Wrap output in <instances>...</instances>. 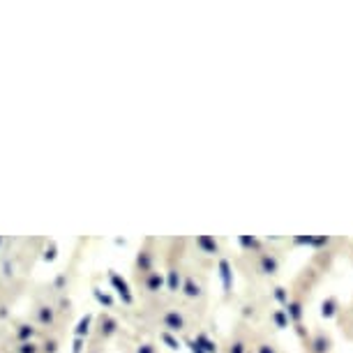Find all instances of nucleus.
<instances>
[{
  "label": "nucleus",
  "instance_id": "1a4fd4ad",
  "mask_svg": "<svg viewBox=\"0 0 353 353\" xmlns=\"http://www.w3.org/2000/svg\"><path fill=\"white\" fill-rule=\"evenodd\" d=\"M166 284H169L171 291H178V286H180V273L175 268L169 270V275H166Z\"/></svg>",
  "mask_w": 353,
  "mask_h": 353
},
{
  "label": "nucleus",
  "instance_id": "f8f14e48",
  "mask_svg": "<svg viewBox=\"0 0 353 353\" xmlns=\"http://www.w3.org/2000/svg\"><path fill=\"white\" fill-rule=\"evenodd\" d=\"M3 275H5V277H12V275H14V266H12L10 259L3 261Z\"/></svg>",
  "mask_w": 353,
  "mask_h": 353
},
{
  "label": "nucleus",
  "instance_id": "ddd939ff",
  "mask_svg": "<svg viewBox=\"0 0 353 353\" xmlns=\"http://www.w3.org/2000/svg\"><path fill=\"white\" fill-rule=\"evenodd\" d=\"M55 252H58V249H55V243H51L49 247H46V252H44V261H53L55 259Z\"/></svg>",
  "mask_w": 353,
  "mask_h": 353
},
{
  "label": "nucleus",
  "instance_id": "4468645a",
  "mask_svg": "<svg viewBox=\"0 0 353 353\" xmlns=\"http://www.w3.org/2000/svg\"><path fill=\"white\" fill-rule=\"evenodd\" d=\"M95 298L100 300V303H104L106 307H111V298H109V296H104L102 291H95Z\"/></svg>",
  "mask_w": 353,
  "mask_h": 353
},
{
  "label": "nucleus",
  "instance_id": "f257e3e1",
  "mask_svg": "<svg viewBox=\"0 0 353 353\" xmlns=\"http://www.w3.org/2000/svg\"><path fill=\"white\" fill-rule=\"evenodd\" d=\"M35 318L40 326H53L55 321V309L51 305H37L35 309Z\"/></svg>",
  "mask_w": 353,
  "mask_h": 353
},
{
  "label": "nucleus",
  "instance_id": "0eeeda50",
  "mask_svg": "<svg viewBox=\"0 0 353 353\" xmlns=\"http://www.w3.org/2000/svg\"><path fill=\"white\" fill-rule=\"evenodd\" d=\"M150 263H153V254L148 252V249H143V252H139V259H136V266H139L141 273L148 275L150 273Z\"/></svg>",
  "mask_w": 353,
  "mask_h": 353
},
{
  "label": "nucleus",
  "instance_id": "f3484780",
  "mask_svg": "<svg viewBox=\"0 0 353 353\" xmlns=\"http://www.w3.org/2000/svg\"><path fill=\"white\" fill-rule=\"evenodd\" d=\"M65 273H63V275H58V277H55V282H53V286L55 288H63V284H65Z\"/></svg>",
  "mask_w": 353,
  "mask_h": 353
},
{
  "label": "nucleus",
  "instance_id": "dca6fc26",
  "mask_svg": "<svg viewBox=\"0 0 353 353\" xmlns=\"http://www.w3.org/2000/svg\"><path fill=\"white\" fill-rule=\"evenodd\" d=\"M136 353H155V346L153 344H141V346L136 348Z\"/></svg>",
  "mask_w": 353,
  "mask_h": 353
},
{
  "label": "nucleus",
  "instance_id": "423d86ee",
  "mask_svg": "<svg viewBox=\"0 0 353 353\" xmlns=\"http://www.w3.org/2000/svg\"><path fill=\"white\" fill-rule=\"evenodd\" d=\"M111 282H113V286L118 288V293L123 296V300H125V303H132L130 288H127V284H125L123 279H120V277H118V275H115V273H111Z\"/></svg>",
  "mask_w": 353,
  "mask_h": 353
},
{
  "label": "nucleus",
  "instance_id": "9b49d317",
  "mask_svg": "<svg viewBox=\"0 0 353 353\" xmlns=\"http://www.w3.org/2000/svg\"><path fill=\"white\" fill-rule=\"evenodd\" d=\"M42 351L44 353H55L58 351V342H55V339H46V342L42 344Z\"/></svg>",
  "mask_w": 353,
  "mask_h": 353
},
{
  "label": "nucleus",
  "instance_id": "f03ea898",
  "mask_svg": "<svg viewBox=\"0 0 353 353\" xmlns=\"http://www.w3.org/2000/svg\"><path fill=\"white\" fill-rule=\"evenodd\" d=\"M118 333V321H115L113 316H109V314H102L100 318V337L109 339L111 335Z\"/></svg>",
  "mask_w": 353,
  "mask_h": 353
},
{
  "label": "nucleus",
  "instance_id": "6ab92c4d",
  "mask_svg": "<svg viewBox=\"0 0 353 353\" xmlns=\"http://www.w3.org/2000/svg\"><path fill=\"white\" fill-rule=\"evenodd\" d=\"M90 353H100V348H93V351H90Z\"/></svg>",
  "mask_w": 353,
  "mask_h": 353
},
{
  "label": "nucleus",
  "instance_id": "7ed1b4c3",
  "mask_svg": "<svg viewBox=\"0 0 353 353\" xmlns=\"http://www.w3.org/2000/svg\"><path fill=\"white\" fill-rule=\"evenodd\" d=\"M162 323H164L169 330H183L185 328V321L178 312H166L164 316H162Z\"/></svg>",
  "mask_w": 353,
  "mask_h": 353
},
{
  "label": "nucleus",
  "instance_id": "a211bd4d",
  "mask_svg": "<svg viewBox=\"0 0 353 353\" xmlns=\"http://www.w3.org/2000/svg\"><path fill=\"white\" fill-rule=\"evenodd\" d=\"M7 316V307H0V318H5Z\"/></svg>",
  "mask_w": 353,
  "mask_h": 353
},
{
  "label": "nucleus",
  "instance_id": "aec40b11",
  "mask_svg": "<svg viewBox=\"0 0 353 353\" xmlns=\"http://www.w3.org/2000/svg\"><path fill=\"white\" fill-rule=\"evenodd\" d=\"M0 245H3V238H0Z\"/></svg>",
  "mask_w": 353,
  "mask_h": 353
},
{
  "label": "nucleus",
  "instance_id": "39448f33",
  "mask_svg": "<svg viewBox=\"0 0 353 353\" xmlns=\"http://www.w3.org/2000/svg\"><path fill=\"white\" fill-rule=\"evenodd\" d=\"M37 330L33 328L30 323H21L19 328H16V342L23 344V342H33V337H35Z\"/></svg>",
  "mask_w": 353,
  "mask_h": 353
},
{
  "label": "nucleus",
  "instance_id": "2eb2a0df",
  "mask_svg": "<svg viewBox=\"0 0 353 353\" xmlns=\"http://www.w3.org/2000/svg\"><path fill=\"white\" fill-rule=\"evenodd\" d=\"M81 351H83V337H76L74 346H72V353H81Z\"/></svg>",
  "mask_w": 353,
  "mask_h": 353
},
{
  "label": "nucleus",
  "instance_id": "20e7f679",
  "mask_svg": "<svg viewBox=\"0 0 353 353\" xmlns=\"http://www.w3.org/2000/svg\"><path fill=\"white\" fill-rule=\"evenodd\" d=\"M162 286H164V277H162L159 273H148L145 275V288H148L150 293H157Z\"/></svg>",
  "mask_w": 353,
  "mask_h": 353
},
{
  "label": "nucleus",
  "instance_id": "9d476101",
  "mask_svg": "<svg viewBox=\"0 0 353 353\" xmlns=\"http://www.w3.org/2000/svg\"><path fill=\"white\" fill-rule=\"evenodd\" d=\"M16 353H40V346L35 342H23L16 346Z\"/></svg>",
  "mask_w": 353,
  "mask_h": 353
},
{
  "label": "nucleus",
  "instance_id": "6e6552de",
  "mask_svg": "<svg viewBox=\"0 0 353 353\" xmlns=\"http://www.w3.org/2000/svg\"><path fill=\"white\" fill-rule=\"evenodd\" d=\"M90 321H93V316H90V314H85V316L81 318L79 326L74 328V335H76V337H83V335H88V330H90Z\"/></svg>",
  "mask_w": 353,
  "mask_h": 353
}]
</instances>
